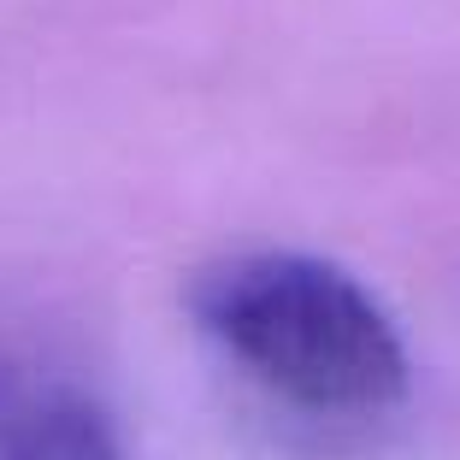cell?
<instances>
[{
	"label": "cell",
	"instance_id": "cell-2",
	"mask_svg": "<svg viewBox=\"0 0 460 460\" xmlns=\"http://www.w3.org/2000/svg\"><path fill=\"white\" fill-rule=\"evenodd\" d=\"M6 460H124L119 425L77 390H48L36 402H0Z\"/></svg>",
	"mask_w": 460,
	"mask_h": 460
},
{
	"label": "cell",
	"instance_id": "cell-1",
	"mask_svg": "<svg viewBox=\"0 0 460 460\" xmlns=\"http://www.w3.org/2000/svg\"><path fill=\"white\" fill-rule=\"evenodd\" d=\"M190 313L266 390L307 413H384L407 395V349L384 301L337 260L296 248L213 260Z\"/></svg>",
	"mask_w": 460,
	"mask_h": 460
},
{
	"label": "cell",
	"instance_id": "cell-3",
	"mask_svg": "<svg viewBox=\"0 0 460 460\" xmlns=\"http://www.w3.org/2000/svg\"><path fill=\"white\" fill-rule=\"evenodd\" d=\"M0 402H6V378H0Z\"/></svg>",
	"mask_w": 460,
	"mask_h": 460
}]
</instances>
